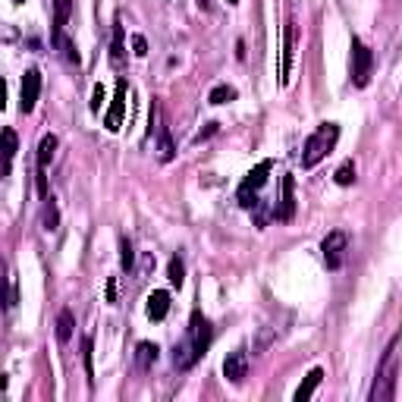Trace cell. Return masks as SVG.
<instances>
[{"label":"cell","mask_w":402,"mask_h":402,"mask_svg":"<svg viewBox=\"0 0 402 402\" xmlns=\"http://www.w3.org/2000/svg\"><path fill=\"white\" fill-rule=\"evenodd\" d=\"M211 340H214V330H211V320L204 318L201 311L192 314V320H189L186 327V336L177 342V349H173V368L177 371H192L195 362L208 352Z\"/></svg>","instance_id":"1"},{"label":"cell","mask_w":402,"mask_h":402,"mask_svg":"<svg viewBox=\"0 0 402 402\" xmlns=\"http://www.w3.org/2000/svg\"><path fill=\"white\" fill-rule=\"evenodd\" d=\"M399 340H402V333L393 336L390 346H386V352H384V358H380L374 386H371V393H368L371 402L396 399V380H399V355H396V349H399Z\"/></svg>","instance_id":"2"},{"label":"cell","mask_w":402,"mask_h":402,"mask_svg":"<svg viewBox=\"0 0 402 402\" xmlns=\"http://www.w3.org/2000/svg\"><path fill=\"white\" fill-rule=\"evenodd\" d=\"M336 142H340V126H336V123H320L302 145V167L305 170L318 167L320 160L336 148Z\"/></svg>","instance_id":"3"},{"label":"cell","mask_w":402,"mask_h":402,"mask_svg":"<svg viewBox=\"0 0 402 402\" xmlns=\"http://www.w3.org/2000/svg\"><path fill=\"white\" fill-rule=\"evenodd\" d=\"M270 160H261L258 167H255L252 173L242 179V186H239V192H236V199L239 204H242L245 211H252V208H258V192L264 189V182H267V173H270Z\"/></svg>","instance_id":"4"},{"label":"cell","mask_w":402,"mask_h":402,"mask_svg":"<svg viewBox=\"0 0 402 402\" xmlns=\"http://www.w3.org/2000/svg\"><path fill=\"white\" fill-rule=\"evenodd\" d=\"M371 76H374V54L362 38H352V85L368 89Z\"/></svg>","instance_id":"5"},{"label":"cell","mask_w":402,"mask_h":402,"mask_svg":"<svg viewBox=\"0 0 402 402\" xmlns=\"http://www.w3.org/2000/svg\"><path fill=\"white\" fill-rule=\"evenodd\" d=\"M320 252H324V264L327 270H340L346 264V252H349V236L342 230H333L324 236V242H320Z\"/></svg>","instance_id":"6"},{"label":"cell","mask_w":402,"mask_h":402,"mask_svg":"<svg viewBox=\"0 0 402 402\" xmlns=\"http://www.w3.org/2000/svg\"><path fill=\"white\" fill-rule=\"evenodd\" d=\"M126 94H129L126 79H116L113 104H111V111H107V116H104V126L111 129V133H120V129H123V120H126Z\"/></svg>","instance_id":"7"},{"label":"cell","mask_w":402,"mask_h":402,"mask_svg":"<svg viewBox=\"0 0 402 402\" xmlns=\"http://www.w3.org/2000/svg\"><path fill=\"white\" fill-rule=\"evenodd\" d=\"M57 135L48 133L45 138L38 142V192L48 199V164L54 160V151H57Z\"/></svg>","instance_id":"8"},{"label":"cell","mask_w":402,"mask_h":402,"mask_svg":"<svg viewBox=\"0 0 402 402\" xmlns=\"http://www.w3.org/2000/svg\"><path fill=\"white\" fill-rule=\"evenodd\" d=\"M292 48H296V23L286 19V26H283V50H280V85H289V76H292Z\"/></svg>","instance_id":"9"},{"label":"cell","mask_w":402,"mask_h":402,"mask_svg":"<svg viewBox=\"0 0 402 402\" xmlns=\"http://www.w3.org/2000/svg\"><path fill=\"white\" fill-rule=\"evenodd\" d=\"M223 377L230 380V384H242V380L248 377V352H245V349H236V352L226 355Z\"/></svg>","instance_id":"10"},{"label":"cell","mask_w":402,"mask_h":402,"mask_svg":"<svg viewBox=\"0 0 402 402\" xmlns=\"http://www.w3.org/2000/svg\"><path fill=\"white\" fill-rule=\"evenodd\" d=\"M38 94H41V72L38 69H26V76H23V113L35 111Z\"/></svg>","instance_id":"11"},{"label":"cell","mask_w":402,"mask_h":402,"mask_svg":"<svg viewBox=\"0 0 402 402\" xmlns=\"http://www.w3.org/2000/svg\"><path fill=\"white\" fill-rule=\"evenodd\" d=\"M292 214H296V179L286 173V177H283V201H280V211H277L274 217L286 223V220H292Z\"/></svg>","instance_id":"12"},{"label":"cell","mask_w":402,"mask_h":402,"mask_svg":"<svg viewBox=\"0 0 402 402\" xmlns=\"http://www.w3.org/2000/svg\"><path fill=\"white\" fill-rule=\"evenodd\" d=\"M167 311H170V292L155 289V292L148 296V318H151V320H164Z\"/></svg>","instance_id":"13"},{"label":"cell","mask_w":402,"mask_h":402,"mask_svg":"<svg viewBox=\"0 0 402 402\" xmlns=\"http://www.w3.org/2000/svg\"><path fill=\"white\" fill-rule=\"evenodd\" d=\"M173 157H177V145H173V138H170V129L160 126L157 129V160L160 164H170Z\"/></svg>","instance_id":"14"},{"label":"cell","mask_w":402,"mask_h":402,"mask_svg":"<svg viewBox=\"0 0 402 402\" xmlns=\"http://www.w3.org/2000/svg\"><path fill=\"white\" fill-rule=\"evenodd\" d=\"M320 380H324V371H320V368H311V371H308V377L302 380V386L296 390V402L311 399V396H314V390L320 386Z\"/></svg>","instance_id":"15"},{"label":"cell","mask_w":402,"mask_h":402,"mask_svg":"<svg viewBox=\"0 0 402 402\" xmlns=\"http://www.w3.org/2000/svg\"><path fill=\"white\" fill-rule=\"evenodd\" d=\"M157 355H160V349L155 346V342H138V346H135V364L142 371H148L151 364L157 362Z\"/></svg>","instance_id":"16"},{"label":"cell","mask_w":402,"mask_h":402,"mask_svg":"<svg viewBox=\"0 0 402 402\" xmlns=\"http://www.w3.org/2000/svg\"><path fill=\"white\" fill-rule=\"evenodd\" d=\"M54 45H57V50H60L63 54V60L67 63H82V57H79V50H76V45H72V41L67 38V32H54Z\"/></svg>","instance_id":"17"},{"label":"cell","mask_w":402,"mask_h":402,"mask_svg":"<svg viewBox=\"0 0 402 402\" xmlns=\"http://www.w3.org/2000/svg\"><path fill=\"white\" fill-rule=\"evenodd\" d=\"M16 151H19V138H16V133H13V129H4V173H10Z\"/></svg>","instance_id":"18"},{"label":"cell","mask_w":402,"mask_h":402,"mask_svg":"<svg viewBox=\"0 0 402 402\" xmlns=\"http://www.w3.org/2000/svg\"><path fill=\"white\" fill-rule=\"evenodd\" d=\"M69 13H72V0H54V32L67 28Z\"/></svg>","instance_id":"19"},{"label":"cell","mask_w":402,"mask_h":402,"mask_svg":"<svg viewBox=\"0 0 402 402\" xmlns=\"http://www.w3.org/2000/svg\"><path fill=\"white\" fill-rule=\"evenodd\" d=\"M72 327H76V320H72V311L63 308L60 314H57V340H60V342H69Z\"/></svg>","instance_id":"20"},{"label":"cell","mask_w":402,"mask_h":402,"mask_svg":"<svg viewBox=\"0 0 402 402\" xmlns=\"http://www.w3.org/2000/svg\"><path fill=\"white\" fill-rule=\"evenodd\" d=\"M123 54H126V50H123V23L116 19L113 23V45H111V63L113 67H123Z\"/></svg>","instance_id":"21"},{"label":"cell","mask_w":402,"mask_h":402,"mask_svg":"<svg viewBox=\"0 0 402 402\" xmlns=\"http://www.w3.org/2000/svg\"><path fill=\"white\" fill-rule=\"evenodd\" d=\"M167 277H170L173 286H182V280H186V264H182V258L177 255V258H170V264H167Z\"/></svg>","instance_id":"22"},{"label":"cell","mask_w":402,"mask_h":402,"mask_svg":"<svg viewBox=\"0 0 402 402\" xmlns=\"http://www.w3.org/2000/svg\"><path fill=\"white\" fill-rule=\"evenodd\" d=\"M57 223H60V211H57V201L48 195V199H45V230L54 233Z\"/></svg>","instance_id":"23"},{"label":"cell","mask_w":402,"mask_h":402,"mask_svg":"<svg viewBox=\"0 0 402 402\" xmlns=\"http://www.w3.org/2000/svg\"><path fill=\"white\" fill-rule=\"evenodd\" d=\"M211 104H230V101H236V89L233 85H217L214 91L208 94Z\"/></svg>","instance_id":"24"},{"label":"cell","mask_w":402,"mask_h":402,"mask_svg":"<svg viewBox=\"0 0 402 402\" xmlns=\"http://www.w3.org/2000/svg\"><path fill=\"white\" fill-rule=\"evenodd\" d=\"M333 179H336V186H352V182H355V164H352V160H346V164L333 173Z\"/></svg>","instance_id":"25"},{"label":"cell","mask_w":402,"mask_h":402,"mask_svg":"<svg viewBox=\"0 0 402 402\" xmlns=\"http://www.w3.org/2000/svg\"><path fill=\"white\" fill-rule=\"evenodd\" d=\"M133 261H135L133 242H129V239H120V267L123 270H133Z\"/></svg>","instance_id":"26"},{"label":"cell","mask_w":402,"mask_h":402,"mask_svg":"<svg viewBox=\"0 0 402 402\" xmlns=\"http://www.w3.org/2000/svg\"><path fill=\"white\" fill-rule=\"evenodd\" d=\"M82 358H85V371H89V384L94 377V368H91V336H85L82 340Z\"/></svg>","instance_id":"27"},{"label":"cell","mask_w":402,"mask_h":402,"mask_svg":"<svg viewBox=\"0 0 402 402\" xmlns=\"http://www.w3.org/2000/svg\"><path fill=\"white\" fill-rule=\"evenodd\" d=\"M101 104H104V85H94V91H91V113H98Z\"/></svg>","instance_id":"28"},{"label":"cell","mask_w":402,"mask_h":402,"mask_svg":"<svg viewBox=\"0 0 402 402\" xmlns=\"http://www.w3.org/2000/svg\"><path fill=\"white\" fill-rule=\"evenodd\" d=\"M133 50H135V57H145V54H148V45H145L142 35H135V38H133Z\"/></svg>","instance_id":"29"},{"label":"cell","mask_w":402,"mask_h":402,"mask_svg":"<svg viewBox=\"0 0 402 402\" xmlns=\"http://www.w3.org/2000/svg\"><path fill=\"white\" fill-rule=\"evenodd\" d=\"M107 302H116V280H107Z\"/></svg>","instance_id":"30"},{"label":"cell","mask_w":402,"mask_h":402,"mask_svg":"<svg viewBox=\"0 0 402 402\" xmlns=\"http://www.w3.org/2000/svg\"><path fill=\"white\" fill-rule=\"evenodd\" d=\"M214 129H217V123H208V129H204V133H199V135H195V142H201V138H208L211 133H214Z\"/></svg>","instance_id":"31"},{"label":"cell","mask_w":402,"mask_h":402,"mask_svg":"<svg viewBox=\"0 0 402 402\" xmlns=\"http://www.w3.org/2000/svg\"><path fill=\"white\" fill-rule=\"evenodd\" d=\"M226 4H230V6H239V0H226Z\"/></svg>","instance_id":"32"},{"label":"cell","mask_w":402,"mask_h":402,"mask_svg":"<svg viewBox=\"0 0 402 402\" xmlns=\"http://www.w3.org/2000/svg\"><path fill=\"white\" fill-rule=\"evenodd\" d=\"M13 4H26V0H13Z\"/></svg>","instance_id":"33"}]
</instances>
